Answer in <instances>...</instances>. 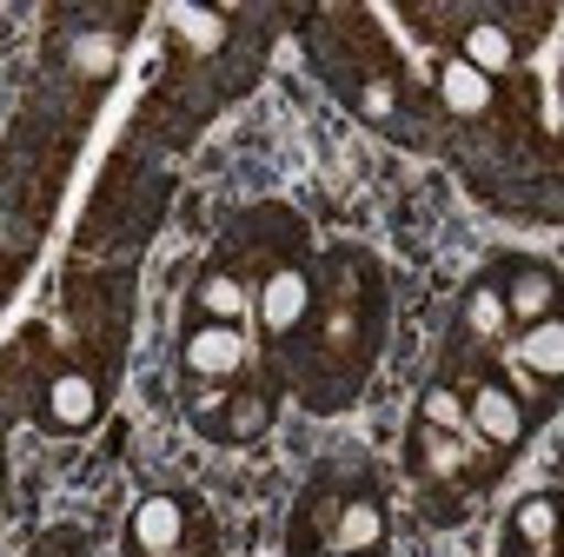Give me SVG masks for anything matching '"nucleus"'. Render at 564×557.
I'll return each mask as SVG.
<instances>
[{
    "instance_id": "nucleus-17",
    "label": "nucleus",
    "mask_w": 564,
    "mask_h": 557,
    "mask_svg": "<svg viewBox=\"0 0 564 557\" xmlns=\"http://www.w3.org/2000/svg\"><path fill=\"white\" fill-rule=\"evenodd\" d=\"M21 265H28V252H8V245H0V306H8L14 278H21Z\"/></svg>"
},
{
    "instance_id": "nucleus-19",
    "label": "nucleus",
    "mask_w": 564,
    "mask_h": 557,
    "mask_svg": "<svg viewBox=\"0 0 564 557\" xmlns=\"http://www.w3.org/2000/svg\"><path fill=\"white\" fill-rule=\"evenodd\" d=\"M286 557H339V550H286Z\"/></svg>"
},
{
    "instance_id": "nucleus-2",
    "label": "nucleus",
    "mask_w": 564,
    "mask_h": 557,
    "mask_svg": "<svg viewBox=\"0 0 564 557\" xmlns=\"http://www.w3.org/2000/svg\"><path fill=\"white\" fill-rule=\"evenodd\" d=\"M265 14L239 8H173L166 14V61L147 94V127H160V146H186L226 100H239L259 80L265 61Z\"/></svg>"
},
{
    "instance_id": "nucleus-15",
    "label": "nucleus",
    "mask_w": 564,
    "mask_h": 557,
    "mask_svg": "<svg viewBox=\"0 0 564 557\" xmlns=\"http://www.w3.org/2000/svg\"><path fill=\"white\" fill-rule=\"evenodd\" d=\"M498 557H557V491H531L511 504L498 531Z\"/></svg>"
},
{
    "instance_id": "nucleus-7",
    "label": "nucleus",
    "mask_w": 564,
    "mask_h": 557,
    "mask_svg": "<svg viewBox=\"0 0 564 557\" xmlns=\"http://www.w3.org/2000/svg\"><path fill=\"white\" fill-rule=\"evenodd\" d=\"M286 550H339V557L392 550V504L366 445H339L313 465V478L286 511Z\"/></svg>"
},
{
    "instance_id": "nucleus-16",
    "label": "nucleus",
    "mask_w": 564,
    "mask_h": 557,
    "mask_svg": "<svg viewBox=\"0 0 564 557\" xmlns=\"http://www.w3.org/2000/svg\"><path fill=\"white\" fill-rule=\"evenodd\" d=\"M28 557H100V544H94V531H80V524H54V531L34 537Z\"/></svg>"
},
{
    "instance_id": "nucleus-12",
    "label": "nucleus",
    "mask_w": 564,
    "mask_h": 557,
    "mask_svg": "<svg viewBox=\"0 0 564 557\" xmlns=\"http://www.w3.org/2000/svg\"><path fill=\"white\" fill-rule=\"evenodd\" d=\"M259 352L246 346L239 326H206V319H180V352H173V379L180 385H213V379H239Z\"/></svg>"
},
{
    "instance_id": "nucleus-3",
    "label": "nucleus",
    "mask_w": 564,
    "mask_h": 557,
    "mask_svg": "<svg viewBox=\"0 0 564 557\" xmlns=\"http://www.w3.org/2000/svg\"><path fill=\"white\" fill-rule=\"evenodd\" d=\"M306 41H313V61H319V74H326V87H333L359 120H372V127L399 133L405 146H419V113L438 120V107H432V87H419V80L405 74V61H399L392 34L379 28V14H366V8H333V14L313 21Z\"/></svg>"
},
{
    "instance_id": "nucleus-5",
    "label": "nucleus",
    "mask_w": 564,
    "mask_h": 557,
    "mask_svg": "<svg viewBox=\"0 0 564 557\" xmlns=\"http://www.w3.org/2000/svg\"><path fill=\"white\" fill-rule=\"evenodd\" d=\"M313 252V226L293 212V206H279V199H259L246 212H232L213 239V252L199 259L193 272V286H186V319H206V326H239L259 299V286L279 272V265H293Z\"/></svg>"
},
{
    "instance_id": "nucleus-11",
    "label": "nucleus",
    "mask_w": 564,
    "mask_h": 557,
    "mask_svg": "<svg viewBox=\"0 0 564 557\" xmlns=\"http://www.w3.org/2000/svg\"><path fill=\"white\" fill-rule=\"evenodd\" d=\"M557 365H564V326H557V313L538 319V326H518V332L498 346V372L518 379L511 392H518V405L538 412V418H544L551 398H557Z\"/></svg>"
},
{
    "instance_id": "nucleus-6",
    "label": "nucleus",
    "mask_w": 564,
    "mask_h": 557,
    "mask_svg": "<svg viewBox=\"0 0 564 557\" xmlns=\"http://www.w3.org/2000/svg\"><path fill=\"white\" fill-rule=\"evenodd\" d=\"M47 319V372H80L100 392H120L133 339V259H74L61 278V306Z\"/></svg>"
},
{
    "instance_id": "nucleus-4",
    "label": "nucleus",
    "mask_w": 564,
    "mask_h": 557,
    "mask_svg": "<svg viewBox=\"0 0 564 557\" xmlns=\"http://www.w3.org/2000/svg\"><path fill=\"white\" fill-rule=\"evenodd\" d=\"M505 451L478 438V425L465 418V398L432 379L419 392V412H412V432H405V478H412V498H419V517L452 531L478 511V498L505 478Z\"/></svg>"
},
{
    "instance_id": "nucleus-9",
    "label": "nucleus",
    "mask_w": 564,
    "mask_h": 557,
    "mask_svg": "<svg viewBox=\"0 0 564 557\" xmlns=\"http://www.w3.org/2000/svg\"><path fill=\"white\" fill-rule=\"evenodd\" d=\"M279 398H286V385H279L272 359L259 352L239 379H213V385H180V412L186 425L206 438V445H259L272 432V412Z\"/></svg>"
},
{
    "instance_id": "nucleus-1",
    "label": "nucleus",
    "mask_w": 564,
    "mask_h": 557,
    "mask_svg": "<svg viewBox=\"0 0 564 557\" xmlns=\"http://www.w3.org/2000/svg\"><path fill=\"white\" fill-rule=\"evenodd\" d=\"M386 265L372 245H313V299L272 372L306 412H352L386 352Z\"/></svg>"
},
{
    "instance_id": "nucleus-13",
    "label": "nucleus",
    "mask_w": 564,
    "mask_h": 557,
    "mask_svg": "<svg viewBox=\"0 0 564 557\" xmlns=\"http://www.w3.org/2000/svg\"><path fill=\"white\" fill-rule=\"evenodd\" d=\"M306 299H313V252H306V259H293V265H279V272L265 278V286H259V299H252V319H259V352H265V359L293 339V326L306 319Z\"/></svg>"
},
{
    "instance_id": "nucleus-8",
    "label": "nucleus",
    "mask_w": 564,
    "mask_h": 557,
    "mask_svg": "<svg viewBox=\"0 0 564 557\" xmlns=\"http://www.w3.org/2000/svg\"><path fill=\"white\" fill-rule=\"evenodd\" d=\"M160 219H166V173L147 160V146H120L74 226V259H140Z\"/></svg>"
},
{
    "instance_id": "nucleus-14",
    "label": "nucleus",
    "mask_w": 564,
    "mask_h": 557,
    "mask_svg": "<svg viewBox=\"0 0 564 557\" xmlns=\"http://www.w3.org/2000/svg\"><path fill=\"white\" fill-rule=\"evenodd\" d=\"M491 272H498V293H505V319H511V332L518 326H538V319H551L557 306V272L544 265V259H531V252H505V259H491Z\"/></svg>"
},
{
    "instance_id": "nucleus-18",
    "label": "nucleus",
    "mask_w": 564,
    "mask_h": 557,
    "mask_svg": "<svg viewBox=\"0 0 564 557\" xmlns=\"http://www.w3.org/2000/svg\"><path fill=\"white\" fill-rule=\"evenodd\" d=\"M8 432H14V425L0 418V498H8Z\"/></svg>"
},
{
    "instance_id": "nucleus-10",
    "label": "nucleus",
    "mask_w": 564,
    "mask_h": 557,
    "mask_svg": "<svg viewBox=\"0 0 564 557\" xmlns=\"http://www.w3.org/2000/svg\"><path fill=\"white\" fill-rule=\"evenodd\" d=\"M120 557H219V524L193 491H140Z\"/></svg>"
}]
</instances>
